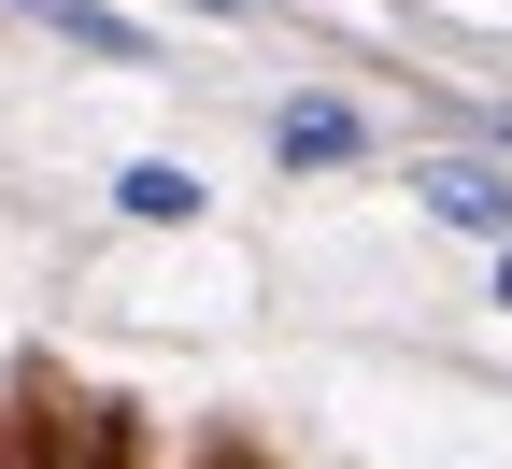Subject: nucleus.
I'll use <instances>...</instances> for the list:
<instances>
[{"instance_id": "f257e3e1", "label": "nucleus", "mask_w": 512, "mask_h": 469, "mask_svg": "<svg viewBox=\"0 0 512 469\" xmlns=\"http://www.w3.org/2000/svg\"><path fill=\"white\" fill-rule=\"evenodd\" d=\"M413 199H427V228H456V242H512V171L498 157H470V143H427L413 157Z\"/></svg>"}, {"instance_id": "f03ea898", "label": "nucleus", "mask_w": 512, "mask_h": 469, "mask_svg": "<svg viewBox=\"0 0 512 469\" xmlns=\"http://www.w3.org/2000/svg\"><path fill=\"white\" fill-rule=\"evenodd\" d=\"M271 157H285V171H356V157H370V114H356L342 86H285V100H271Z\"/></svg>"}, {"instance_id": "7ed1b4c3", "label": "nucleus", "mask_w": 512, "mask_h": 469, "mask_svg": "<svg viewBox=\"0 0 512 469\" xmlns=\"http://www.w3.org/2000/svg\"><path fill=\"white\" fill-rule=\"evenodd\" d=\"M0 15L57 29L72 57H114V72H143V57H157V29H143V15H114V0H0Z\"/></svg>"}, {"instance_id": "20e7f679", "label": "nucleus", "mask_w": 512, "mask_h": 469, "mask_svg": "<svg viewBox=\"0 0 512 469\" xmlns=\"http://www.w3.org/2000/svg\"><path fill=\"white\" fill-rule=\"evenodd\" d=\"M114 214H128V228H200L214 185L185 171V157H128V171H114Z\"/></svg>"}, {"instance_id": "39448f33", "label": "nucleus", "mask_w": 512, "mask_h": 469, "mask_svg": "<svg viewBox=\"0 0 512 469\" xmlns=\"http://www.w3.org/2000/svg\"><path fill=\"white\" fill-rule=\"evenodd\" d=\"M470 114V157H512V100H456Z\"/></svg>"}, {"instance_id": "423d86ee", "label": "nucleus", "mask_w": 512, "mask_h": 469, "mask_svg": "<svg viewBox=\"0 0 512 469\" xmlns=\"http://www.w3.org/2000/svg\"><path fill=\"white\" fill-rule=\"evenodd\" d=\"M484 285H498V313H512V242H498V271H484Z\"/></svg>"}]
</instances>
